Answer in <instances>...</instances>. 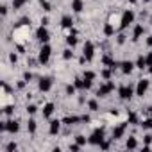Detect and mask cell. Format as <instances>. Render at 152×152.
<instances>
[{
  "label": "cell",
  "mask_w": 152,
  "mask_h": 152,
  "mask_svg": "<svg viewBox=\"0 0 152 152\" xmlns=\"http://www.w3.org/2000/svg\"><path fill=\"white\" fill-rule=\"evenodd\" d=\"M50 54H52V48H50V45H48V43H43V47H41V50H39V56H38V61H39L41 64L48 63V59H50Z\"/></svg>",
  "instance_id": "obj_1"
},
{
  "label": "cell",
  "mask_w": 152,
  "mask_h": 152,
  "mask_svg": "<svg viewBox=\"0 0 152 152\" xmlns=\"http://www.w3.org/2000/svg\"><path fill=\"white\" fill-rule=\"evenodd\" d=\"M132 22H134V13H132L131 9H127V11L122 15V20H120V29H122V31H124V29H127Z\"/></svg>",
  "instance_id": "obj_2"
},
{
  "label": "cell",
  "mask_w": 152,
  "mask_h": 152,
  "mask_svg": "<svg viewBox=\"0 0 152 152\" xmlns=\"http://www.w3.org/2000/svg\"><path fill=\"white\" fill-rule=\"evenodd\" d=\"M91 145H100L102 141H104V129H95L93 132H91V136H90V140H88Z\"/></svg>",
  "instance_id": "obj_3"
},
{
  "label": "cell",
  "mask_w": 152,
  "mask_h": 152,
  "mask_svg": "<svg viewBox=\"0 0 152 152\" xmlns=\"http://www.w3.org/2000/svg\"><path fill=\"white\" fill-rule=\"evenodd\" d=\"M93 54H95L93 43H91V41H86V43H84V48H83V57H84L86 61H91V59H93Z\"/></svg>",
  "instance_id": "obj_4"
},
{
  "label": "cell",
  "mask_w": 152,
  "mask_h": 152,
  "mask_svg": "<svg viewBox=\"0 0 152 152\" xmlns=\"http://www.w3.org/2000/svg\"><path fill=\"white\" fill-rule=\"evenodd\" d=\"M36 38H38V41H39V43H48L50 34H48V31H47V27H45V25H41V27L36 31Z\"/></svg>",
  "instance_id": "obj_5"
},
{
  "label": "cell",
  "mask_w": 152,
  "mask_h": 152,
  "mask_svg": "<svg viewBox=\"0 0 152 152\" xmlns=\"http://www.w3.org/2000/svg\"><path fill=\"white\" fill-rule=\"evenodd\" d=\"M38 88H39V91H43V93L50 91V88H52V77H41L39 83H38Z\"/></svg>",
  "instance_id": "obj_6"
},
{
  "label": "cell",
  "mask_w": 152,
  "mask_h": 152,
  "mask_svg": "<svg viewBox=\"0 0 152 152\" xmlns=\"http://www.w3.org/2000/svg\"><path fill=\"white\" fill-rule=\"evenodd\" d=\"M115 90V83H111V81H107L104 86H100L99 90H97V97H106L107 93H111Z\"/></svg>",
  "instance_id": "obj_7"
},
{
  "label": "cell",
  "mask_w": 152,
  "mask_h": 152,
  "mask_svg": "<svg viewBox=\"0 0 152 152\" xmlns=\"http://www.w3.org/2000/svg\"><path fill=\"white\" fill-rule=\"evenodd\" d=\"M118 95H120L122 100H131V97L134 95V90H132L131 86H122V88L118 90Z\"/></svg>",
  "instance_id": "obj_8"
},
{
  "label": "cell",
  "mask_w": 152,
  "mask_h": 152,
  "mask_svg": "<svg viewBox=\"0 0 152 152\" xmlns=\"http://www.w3.org/2000/svg\"><path fill=\"white\" fill-rule=\"evenodd\" d=\"M147 90H148V81H147V79L138 81V86H136V95H138V97H143Z\"/></svg>",
  "instance_id": "obj_9"
},
{
  "label": "cell",
  "mask_w": 152,
  "mask_h": 152,
  "mask_svg": "<svg viewBox=\"0 0 152 152\" xmlns=\"http://www.w3.org/2000/svg\"><path fill=\"white\" fill-rule=\"evenodd\" d=\"M18 129H20V124H18L16 120H7V122H6V131H7V132L15 134V132H18Z\"/></svg>",
  "instance_id": "obj_10"
},
{
  "label": "cell",
  "mask_w": 152,
  "mask_h": 152,
  "mask_svg": "<svg viewBox=\"0 0 152 152\" xmlns=\"http://www.w3.org/2000/svg\"><path fill=\"white\" fill-rule=\"evenodd\" d=\"M125 129H127V124H120V125H118V127L113 131V140H120V138L124 136Z\"/></svg>",
  "instance_id": "obj_11"
},
{
  "label": "cell",
  "mask_w": 152,
  "mask_h": 152,
  "mask_svg": "<svg viewBox=\"0 0 152 152\" xmlns=\"http://www.w3.org/2000/svg\"><path fill=\"white\" fill-rule=\"evenodd\" d=\"M61 27H63V29H72V27H73V18H72L70 15H64V16L61 18Z\"/></svg>",
  "instance_id": "obj_12"
},
{
  "label": "cell",
  "mask_w": 152,
  "mask_h": 152,
  "mask_svg": "<svg viewBox=\"0 0 152 152\" xmlns=\"http://www.w3.org/2000/svg\"><path fill=\"white\" fill-rule=\"evenodd\" d=\"M61 124H63L61 120H52V122H50V127H48V132H50L52 136H54V134H57V132H59V129H61Z\"/></svg>",
  "instance_id": "obj_13"
},
{
  "label": "cell",
  "mask_w": 152,
  "mask_h": 152,
  "mask_svg": "<svg viewBox=\"0 0 152 152\" xmlns=\"http://www.w3.org/2000/svg\"><path fill=\"white\" fill-rule=\"evenodd\" d=\"M120 66H122V72H124V73L127 75V73H131V72L134 70V66H136V64H134L132 61H124V63H122Z\"/></svg>",
  "instance_id": "obj_14"
},
{
  "label": "cell",
  "mask_w": 152,
  "mask_h": 152,
  "mask_svg": "<svg viewBox=\"0 0 152 152\" xmlns=\"http://www.w3.org/2000/svg\"><path fill=\"white\" fill-rule=\"evenodd\" d=\"M54 109H56V106H54L52 102L45 104V106H43V116H45V118H50V116H52V113H54Z\"/></svg>",
  "instance_id": "obj_15"
},
{
  "label": "cell",
  "mask_w": 152,
  "mask_h": 152,
  "mask_svg": "<svg viewBox=\"0 0 152 152\" xmlns=\"http://www.w3.org/2000/svg\"><path fill=\"white\" fill-rule=\"evenodd\" d=\"M84 6H83V0H72V11L73 13H83Z\"/></svg>",
  "instance_id": "obj_16"
},
{
  "label": "cell",
  "mask_w": 152,
  "mask_h": 152,
  "mask_svg": "<svg viewBox=\"0 0 152 152\" xmlns=\"http://www.w3.org/2000/svg\"><path fill=\"white\" fill-rule=\"evenodd\" d=\"M143 32H145L143 25H136V27H134V32H132V41H138V39L143 36Z\"/></svg>",
  "instance_id": "obj_17"
},
{
  "label": "cell",
  "mask_w": 152,
  "mask_h": 152,
  "mask_svg": "<svg viewBox=\"0 0 152 152\" xmlns=\"http://www.w3.org/2000/svg\"><path fill=\"white\" fill-rule=\"evenodd\" d=\"M136 68H140V70H143V68H147L148 64H147V57H143V56H140L138 59H136Z\"/></svg>",
  "instance_id": "obj_18"
},
{
  "label": "cell",
  "mask_w": 152,
  "mask_h": 152,
  "mask_svg": "<svg viewBox=\"0 0 152 152\" xmlns=\"http://www.w3.org/2000/svg\"><path fill=\"white\" fill-rule=\"evenodd\" d=\"M66 43H68L72 48L77 45V36H75V31H72V34H70V36H66Z\"/></svg>",
  "instance_id": "obj_19"
},
{
  "label": "cell",
  "mask_w": 152,
  "mask_h": 152,
  "mask_svg": "<svg viewBox=\"0 0 152 152\" xmlns=\"http://www.w3.org/2000/svg\"><path fill=\"white\" fill-rule=\"evenodd\" d=\"M77 122H81V116H66L63 120V124H66V125H75Z\"/></svg>",
  "instance_id": "obj_20"
},
{
  "label": "cell",
  "mask_w": 152,
  "mask_h": 152,
  "mask_svg": "<svg viewBox=\"0 0 152 152\" xmlns=\"http://www.w3.org/2000/svg\"><path fill=\"white\" fill-rule=\"evenodd\" d=\"M102 63H104L106 66H109L111 70H115V68H116V63H115V61H113L109 56H104V57H102Z\"/></svg>",
  "instance_id": "obj_21"
},
{
  "label": "cell",
  "mask_w": 152,
  "mask_h": 152,
  "mask_svg": "<svg viewBox=\"0 0 152 152\" xmlns=\"http://www.w3.org/2000/svg\"><path fill=\"white\" fill-rule=\"evenodd\" d=\"M95 77H97V75H95V72H91V70L84 72V81H86V83H91V84H93Z\"/></svg>",
  "instance_id": "obj_22"
},
{
  "label": "cell",
  "mask_w": 152,
  "mask_h": 152,
  "mask_svg": "<svg viewBox=\"0 0 152 152\" xmlns=\"http://www.w3.org/2000/svg\"><path fill=\"white\" fill-rule=\"evenodd\" d=\"M125 147H127L129 150H134V148L138 147V141H136V138H134V136H131V138L127 140V143H125Z\"/></svg>",
  "instance_id": "obj_23"
},
{
  "label": "cell",
  "mask_w": 152,
  "mask_h": 152,
  "mask_svg": "<svg viewBox=\"0 0 152 152\" xmlns=\"http://www.w3.org/2000/svg\"><path fill=\"white\" fill-rule=\"evenodd\" d=\"M104 34H106V36H113V34H115V29H113L111 23H106V25H104Z\"/></svg>",
  "instance_id": "obj_24"
},
{
  "label": "cell",
  "mask_w": 152,
  "mask_h": 152,
  "mask_svg": "<svg viewBox=\"0 0 152 152\" xmlns=\"http://www.w3.org/2000/svg\"><path fill=\"white\" fill-rule=\"evenodd\" d=\"M27 129H29V132H31V134H34V132H36V120H34V118H31V120H29Z\"/></svg>",
  "instance_id": "obj_25"
},
{
  "label": "cell",
  "mask_w": 152,
  "mask_h": 152,
  "mask_svg": "<svg viewBox=\"0 0 152 152\" xmlns=\"http://www.w3.org/2000/svg\"><path fill=\"white\" fill-rule=\"evenodd\" d=\"M75 88L77 90H86V86H84V79H75Z\"/></svg>",
  "instance_id": "obj_26"
},
{
  "label": "cell",
  "mask_w": 152,
  "mask_h": 152,
  "mask_svg": "<svg viewBox=\"0 0 152 152\" xmlns=\"http://www.w3.org/2000/svg\"><path fill=\"white\" fill-rule=\"evenodd\" d=\"M39 6H41L45 11H50V9H52V6H50V2H48V0H39Z\"/></svg>",
  "instance_id": "obj_27"
},
{
  "label": "cell",
  "mask_w": 152,
  "mask_h": 152,
  "mask_svg": "<svg viewBox=\"0 0 152 152\" xmlns=\"http://www.w3.org/2000/svg\"><path fill=\"white\" fill-rule=\"evenodd\" d=\"M88 107H90L91 111H99V102H97V100H90V102H88Z\"/></svg>",
  "instance_id": "obj_28"
},
{
  "label": "cell",
  "mask_w": 152,
  "mask_h": 152,
  "mask_svg": "<svg viewBox=\"0 0 152 152\" xmlns=\"http://www.w3.org/2000/svg\"><path fill=\"white\" fill-rule=\"evenodd\" d=\"M111 68H107V70H102V77L106 79V81H111Z\"/></svg>",
  "instance_id": "obj_29"
},
{
  "label": "cell",
  "mask_w": 152,
  "mask_h": 152,
  "mask_svg": "<svg viewBox=\"0 0 152 152\" xmlns=\"http://www.w3.org/2000/svg\"><path fill=\"white\" fill-rule=\"evenodd\" d=\"M25 4V0H13V9H20Z\"/></svg>",
  "instance_id": "obj_30"
},
{
  "label": "cell",
  "mask_w": 152,
  "mask_h": 152,
  "mask_svg": "<svg viewBox=\"0 0 152 152\" xmlns=\"http://www.w3.org/2000/svg\"><path fill=\"white\" fill-rule=\"evenodd\" d=\"M75 90H77V88H75V84H68L66 86V93L68 95H75Z\"/></svg>",
  "instance_id": "obj_31"
},
{
  "label": "cell",
  "mask_w": 152,
  "mask_h": 152,
  "mask_svg": "<svg viewBox=\"0 0 152 152\" xmlns=\"http://www.w3.org/2000/svg\"><path fill=\"white\" fill-rule=\"evenodd\" d=\"M4 113H6L7 116H11V115L15 113V106H6V107H4Z\"/></svg>",
  "instance_id": "obj_32"
},
{
  "label": "cell",
  "mask_w": 152,
  "mask_h": 152,
  "mask_svg": "<svg viewBox=\"0 0 152 152\" xmlns=\"http://www.w3.org/2000/svg\"><path fill=\"white\" fill-rule=\"evenodd\" d=\"M18 148V145L15 143V141H11V143H7V147H6V150L7 152H13V150H16Z\"/></svg>",
  "instance_id": "obj_33"
},
{
  "label": "cell",
  "mask_w": 152,
  "mask_h": 152,
  "mask_svg": "<svg viewBox=\"0 0 152 152\" xmlns=\"http://www.w3.org/2000/svg\"><path fill=\"white\" fill-rule=\"evenodd\" d=\"M63 57H64V59H72V57H73V52H72L70 48H66V50L63 52Z\"/></svg>",
  "instance_id": "obj_34"
},
{
  "label": "cell",
  "mask_w": 152,
  "mask_h": 152,
  "mask_svg": "<svg viewBox=\"0 0 152 152\" xmlns=\"http://www.w3.org/2000/svg\"><path fill=\"white\" fill-rule=\"evenodd\" d=\"M129 124H138V116H136V113H129Z\"/></svg>",
  "instance_id": "obj_35"
},
{
  "label": "cell",
  "mask_w": 152,
  "mask_h": 152,
  "mask_svg": "<svg viewBox=\"0 0 152 152\" xmlns=\"http://www.w3.org/2000/svg\"><path fill=\"white\" fill-rule=\"evenodd\" d=\"M81 147H83V145H79L77 141H75L73 145H70V150H72V152H77V150H81Z\"/></svg>",
  "instance_id": "obj_36"
},
{
  "label": "cell",
  "mask_w": 152,
  "mask_h": 152,
  "mask_svg": "<svg viewBox=\"0 0 152 152\" xmlns=\"http://www.w3.org/2000/svg\"><path fill=\"white\" fill-rule=\"evenodd\" d=\"M36 111H38V107H36L34 104H31V106H27V113H29V115H34Z\"/></svg>",
  "instance_id": "obj_37"
},
{
  "label": "cell",
  "mask_w": 152,
  "mask_h": 152,
  "mask_svg": "<svg viewBox=\"0 0 152 152\" xmlns=\"http://www.w3.org/2000/svg\"><path fill=\"white\" fill-rule=\"evenodd\" d=\"M145 129H150L152 127V118H147V120H143V124H141Z\"/></svg>",
  "instance_id": "obj_38"
},
{
  "label": "cell",
  "mask_w": 152,
  "mask_h": 152,
  "mask_svg": "<svg viewBox=\"0 0 152 152\" xmlns=\"http://www.w3.org/2000/svg\"><path fill=\"white\" fill-rule=\"evenodd\" d=\"M75 141H77V143H79V145H84V143H86V138H84V136H81V134H79V136H75Z\"/></svg>",
  "instance_id": "obj_39"
},
{
  "label": "cell",
  "mask_w": 152,
  "mask_h": 152,
  "mask_svg": "<svg viewBox=\"0 0 152 152\" xmlns=\"http://www.w3.org/2000/svg\"><path fill=\"white\" fill-rule=\"evenodd\" d=\"M31 79H32V73H31V72H25V73H23V81H25V83H29Z\"/></svg>",
  "instance_id": "obj_40"
},
{
  "label": "cell",
  "mask_w": 152,
  "mask_h": 152,
  "mask_svg": "<svg viewBox=\"0 0 152 152\" xmlns=\"http://www.w3.org/2000/svg\"><path fill=\"white\" fill-rule=\"evenodd\" d=\"M99 147H100L102 150H107V148H109V141H106V140H104V141H102V143H100Z\"/></svg>",
  "instance_id": "obj_41"
},
{
  "label": "cell",
  "mask_w": 152,
  "mask_h": 152,
  "mask_svg": "<svg viewBox=\"0 0 152 152\" xmlns=\"http://www.w3.org/2000/svg\"><path fill=\"white\" fill-rule=\"evenodd\" d=\"M20 25H31V20L29 18H22L20 20Z\"/></svg>",
  "instance_id": "obj_42"
},
{
  "label": "cell",
  "mask_w": 152,
  "mask_h": 152,
  "mask_svg": "<svg viewBox=\"0 0 152 152\" xmlns=\"http://www.w3.org/2000/svg\"><path fill=\"white\" fill-rule=\"evenodd\" d=\"M9 61H11V63H16V61H18L16 54H9Z\"/></svg>",
  "instance_id": "obj_43"
},
{
  "label": "cell",
  "mask_w": 152,
  "mask_h": 152,
  "mask_svg": "<svg viewBox=\"0 0 152 152\" xmlns=\"http://www.w3.org/2000/svg\"><path fill=\"white\" fill-rule=\"evenodd\" d=\"M0 13H2V16H6V15H7V6H2V7H0Z\"/></svg>",
  "instance_id": "obj_44"
},
{
  "label": "cell",
  "mask_w": 152,
  "mask_h": 152,
  "mask_svg": "<svg viewBox=\"0 0 152 152\" xmlns=\"http://www.w3.org/2000/svg\"><path fill=\"white\" fill-rule=\"evenodd\" d=\"M116 41H118V43H120V45H122V43H124V41H125V36H124V34H120V36H118V39H116Z\"/></svg>",
  "instance_id": "obj_45"
},
{
  "label": "cell",
  "mask_w": 152,
  "mask_h": 152,
  "mask_svg": "<svg viewBox=\"0 0 152 152\" xmlns=\"http://www.w3.org/2000/svg\"><path fill=\"white\" fill-rule=\"evenodd\" d=\"M81 122H84V124H88V122H90V116H88V115H84V116H81Z\"/></svg>",
  "instance_id": "obj_46"
},
{
  "label": "cell",
  "mask_w": 152,
  "mask_h": 152,
  "mask_svg": "<svg viewBox=\"0 0 152 152\" xmlns=\"http://www.w3.org/2000/svg\"><path fill=\"white\" fill-rule=\"evenodd\" d=\"M147 45H148V47H152V36H148V38H147Z\"/></svg>",
  "instance_id": "obj_47"
},
{
  "label": "cell",
  "mask_w": 152,
  "mask_h": 152,
  "mask_svg": "<svg viewBox=\"0 0 152 152\" xmlns=\"http://www.w3.org/2000/svg\"><path fill=\"white\" fill-rule=\"evenodd\" d=\"M129 2H131V4H136V0H129Z\"/></svg>",
  "instance_id": "obj_48"
},
{
  "label": "cell",
  "mask_w": 152,
  "mask_h": 152,
  "mask_svg": "<svg viewBox=\"0 0 152 152\" xmlns=\"http://www.w3.org/2000/svg\"><path fill=\"white\" fill-rule=\"evenodd\" d=\"M148 72H150V73H152V66H148Z\"/></svg>",
  "instance_id": "obj_49"
},
{
  "label": "cell",
  "mask_w": 152,
  "mask_h": 152,
  "mask_svg": "<svg viewBox=\"0 0 152 152\" xmlns=\"http://www.w3.org/2000/svg\"><path fill=\"white\" fill-rule=\"evenodd\" d=\"M143 2H150V0H143Z\"/></svg>",
  "instance_id": "obj_50"
},
{
  "label": "cell",
  "mask_w": 152,
  "mask_h": 152,
  "mask_svg": "<svg viewBox=\"0 0 152 152\" xmlns=\"http://www.w3.org/2000/svg\"><path fill=\"white\" fill-rule=\"evenodd\" d=\"M150 23H152V16H150Z\"/></svg>",
  "instance_id": "obj_51"
},
{
  "label": "cell",
  "mask_w": 152,
  "mask_h": 152,
  "mask_svg": "<svg viewBox=\"0 0 152 152\" xmlns=\"http://www.w3.org/2000/svg\"><path fill=\"white\" fill-rule=\"evenodd\" d=\"M25 2H27V0H25Z\"/></svg>",
  "instance_id": "obj_52"
},
{
  "label": "cell",
  "mask_w": 152,
  "mask_h": 152,
  "mask_svg": "<svg viewBox=\"0 0 152 152\" xmlns=\"http://www.w3.org/2000/svg\"><path fill=\"white\" fill-rule=\"evenodd\" d=\"M150 129H152V127H150Z\"/></svg>",
  "instance_id": "obj_53"
}]
</instances>
